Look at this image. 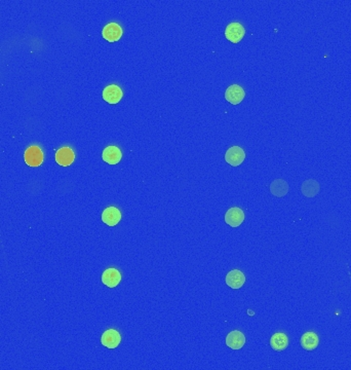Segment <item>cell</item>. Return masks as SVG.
I'll return each instance as SVG.
<instances>
[{"label":"cell","mask_w":351,"mask_h":370,"mask_svg":"<svg viewBox=\"0 0 351 370\" xmlns=\"http://www.w3.org/2000/svg\"><path fill=\"white\" fill-rule=\"evenodd\" d=\"M270 191L275 196H285L289 191V185L285 180L277 179L271 183Z\"/></svg>","instance_id":"17"},{"label":"cell","mask_w":351,"mask_h":370,"mask_svg":"<svg viewBox=\"0 0 351 370\" xmlns=\"http://www.w3.org/2000/svg\"><path fill=\"white\" fill-rule=\"evenodd\" d=\"M319 338L315 332H306L301 337V346L304 350L313 351L318 347Z\"/></svg>","instance_id":"15"},{"label":"cell","mask_w":351,"mask_h":370,"mask_svg":"<svg viewBox=\"0 0 351 370\" xmlns=\"http://www.w3.org/2000/svg\"><path fill=\"white\" fill-rule=\"evenodd\" d=\"M246 344V336L238 330L231 331L226 337V345L232 350H241Z\"/></svg>","instance_id":"14"},{"label":"cell","mask_w":351,"mask_h":370,"mask_svg":"<svg viewBox=\"0 0 351 370\" xmlns=\"http://www.w3.org/2000/svg\"><path fill=\"white\" fill-rule=\"evenodd\" d=\"M123 96L121 89L116 84H110L103 91V99L110 104H117Z\"/></svg>","instance_id":"7"},{"label":"cell","mask_w":351,"mask_h":370,"mask_svg":"<svg viewBox=\"0 0 351 370\" xmlns=\"http://www.w3.org/2000/svg\"><path fill=\"white\" fill-rule=\"evenodd\" d=\"M121 281V274L118 269L110 267L107 268L102 275V282L109 288L116 287Z\"/></svg>","instance_id":"8"},{"label":"cell","mask_w":351,"mask_h":370,"mask_svg":"<svg viewBox=\"0 0 351 370\" xmlns=\"http://www.w3.org/2000/svg\"><path fill=\"white\" fill-rule=\"evenodd\" d=\"M245 221V213L241 208L233 207L230 208L225 214V222L232 226L237 227L240 226Z\"/></svg>","instance_id":"9"},{"label":"cell","mask_w":351,"mask_h":370,"mask_svg":"<svg viewBox=\"0 0 351 370\" xmlns=\"http://www.w3.org/2000/svg\"><path fill=\"white\" fill-rule=\"evenodd\" d=\"M302 192L307 197L315 196L319 192V184L315 180H307L302 185Z\"/></svg>","instance_id":"18"},{"label":"cell","mask_w":351,"mask_h":370,"mask_svg":"<svg viewBox=\"0 0 351 370\" xmlns=\"http://www.w3.org/2000/svg\"><path fill=\"white\" fill-rule=\"evenodd\" d=\"M121 341V336L119 332L115 329H108L106 330L101 337V343L104 347L108 349H115L119 346Z\"/></svg>","instance_id":"6"},{"label":"cell","mask_w":351,"mask_h":370,"mask_svg":"<svg viewBox=\"0 0 351 370\" xmlns=\"http://www.w3.org/2000/svg\"><path fill=\"white\" fill-rule=\"evenodd\" d=\"M75 160V154L72 148L68 146L60 148L55 152V162L62 167H68L71 165Z\"/></svg>","instance_id":"10"},{"label":"cell","mask_w":351,"mask_h":370,"mask_svg":"<svg viewBox=\"0 0 351 370\" xmlns=\"http://www.w3.org/2000/svg\"><path fill=\"white\" fill-rule=\"evenodd\" d=\"M102 35L109 42L118 41L122 36V28L117 23H109L103 28Z\"/></svg>","instance_id":"4"},{"label":"cell","mask_w":351,"mask_h":370,"mask_svg":"<svg viewBox=\"0 0 351 370\" xmlns=\"http://www.w3.org/2000/svg\"><path fill=\"white\" fill-rule=\"evenodd\" d=\"M245 159H246V152L240 146H232L225 153V161L233 167H237V166L242 165Z\"/></svg>","instance_id":"3"},{"label":"cell","mask_w":351,"mask_h":370,"mask_svg":"<svg viewBox=\"0 0 351 370\" xmlns=\"http://www.w3.org/2000/svg\"><path fill=\"white\" fill-rule=\"evenodd\" d=\"M226 284L232 289H240L246 283V276L238 269H233L226 276Z\"/></svg>","instance_id":"11"},{"label":"cell","mask_w":351,"mask_h":370,"mask_svg":"<svg viewBox=\"0 0 351 370\" xmlns=\"http://www.w3.org/2000/svg\"><path fill=\"white\" fill-rule=\"evenodd\" d=\"M246 34L245 27L240 23H230L225 29V37L233 42V44H237L240 42Z\"/></svg>","instance_id":"2"},{"label":"cell","mask_w":351,"mask_h":370,"mask_svg":"<svg viewBox=\"0 0 351 370\" xmlns=\"http://www.w3.org/2000/svg\"><path fill=\"white\" fill-rule=\"evenodd\" d=\"M121 220V213L115 207H108L102 213V221L108 226H115Z\"/></svg>","instance_id":"12"},{"label":"cell","mask_w":351,"mask_h":370,"mask_svg":"<svg viewBox=\"0 0 351 370\" xmlns=\"http://www.w3.org/2000/svg\"><path fill=\"white\" fill-rule=\"evenodd\" d=\"M270 346L273 350L277 352H282L286 350L289 346V338L288 336L283 333V332H278L274 333L270 339Z\"/></svg>","instance_id":"16"},{"label":"cell","mask_w":351,"mask_h":370,"mask_svg":"<svg viewBox=\"0 0 351 370\" xmlns=\"http://www.w3.org/2000/svg\"><path fill=\"white\" fill-rule=\"evenodd\" d=\"M245 97H246V93L244 89L237 84L230 85V87L225 92V99L229 103L233 105H237V104L242 103Z\"/></svg>","instance_id":"5"},{"label":"cell","mask_w":351,"mask_h":370,"mask_svg":"<svg viewBox=\"0 0 351 370\" xmlns=\"http://www.w3.org/2000/svg\"><path fill=\"white\" fill-rule=\"evenodd\" d=\"M24 159L28 166L39 167L44 162V152L37 145L28 147L24 153Z\"/></svg>","instance_id":"1"},{"label":"cell","mask_w":351,"mask_h":370,"mask_svg":"<svg viewBox=\"0 0 351 370\" xmlns=\"http://www.w3.org/2000/svg\"><path fill=\"white\" fill-rule=\"evenodd\" d=\"M122 152L116 146H108L103 150L102 159L109 165H116L121 161Z\"/></svg>","instance_id":"13"}]
</instances>
